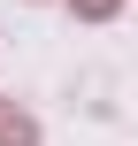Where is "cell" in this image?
<instances>
[{
  "instance_id": "cell-2",
  "label": "cell",
  "mask_w": 138,
  "mask_h": 146,
  "mask_svg": "<svg viewBox=\"0 0 138 146\" xmlns=\"http://www.w3.org/2000/svg\"><path fill=\"white\" fill-rule=\"evenodd\" d=\"M69 8H77V15H85V23H108V15H115V8H123V0H69Z\"/></svg>"
},
{
  "instance_id": "cell-1",
  "label": "cell",
  "mask_w": 138,
  "mask_h": 146,
  "mask_svg": "<svg viewBox=\"0 0 138 146\" xmlns=\"http://www.w3.org/2000/svg\"><path fill=\"white\" fill-rule=\"evenodd\" d=\"M0 146H38V123H31V108L0 100Z\"/></svg>"
}]
</instances>
